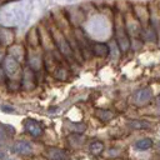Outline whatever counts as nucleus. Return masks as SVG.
Segmentation results:
<instances>
[{
    "label": "nucleus",
    "mask_w": 160,
    "mask_h": 160,
    "mask_svg": "<svg viewBox=\"0 0 160 160\" xmlns=\"http://www.w3.org/2000/svg\"><path fill=\"white\" fill-rule=\"evenodd\" d=\"M151 89L150 88H144L140 90H136L132 95V100L136 105H145L150 99H151Z\"/></svg>",
    "instance_id": "obj_1"
},
{
    "label": "nucleus",
    "mask_w": 160,
    "mask_h": 160,
    "mask_svg": "<svg viewBox=\"0 0 160 160\" xmlns=\"http://www.w3.org/2000/svg\"><path fill=\"white\" fill-rule=\"evenodd\" d=\"M24 129L34 138H38L42 134V126L34 119H26L24 121Z\"/></svg>",
    "instance_id": "obj_2"
},
{
    "label": "nucleus",
    "mask_w": 160,
    "mask_h": 160,
    "mask_svg": "<svg viewBox=\"0 0 160 160\" xmlns=\"http://www.w3.org/2000/svg\"><path fill=\"white\" fill-rule=\"evenodd\" d=\"M46 156L49 160H70L69 154L64 149H58V148H51L48 150Z\"/></svg>",
    "instance_id": "obj_3"
},
{
    "label": "nucleus",
    "mask_w": 160,
    "mask_h": 160,
    "mask_svg": "<svg viewBox=\"0 0 160 160\" xmlns=\"http://www.w3.org/2000/svg\"><path fill=\"white\" fill-rule=\"evenodd\" d=\"M31 145L30 142L28 141H18L12 145V151L16 152V154H20V155H28V154H31Z\"/></svg>",
    "instance_id": "obj_4"
},
{
    "label": "nucleus",
    "mask_w": 160,
    "mask_h": 160,
    "mask_svg": "<svg viewBox=\"0 0 160 160\" xmlns=\"http://www.w3.org/2000/svg\"><path fill=\"white\" fill-rule=\"evenodd\" d=\"M92 52L96 55V56H100V58H104L109 54V48L106 44L104 42H96L92 45Z\"/></svg>",
    "instance_id": "obj_5"
},
{
    "label": "nucleus",
    "mask_w": 160,
    "mask_h": 160,
    "mask_svg": "<svg viewBox=\"0 0 160 160\" xmlns=\"http://www.w3.org/2000/svg\"><path fill=\"white\" fill-rule=\"evenodd\" d=\"M126 125L134 130H145L150 128V124L146 120H131V121H128Z\"/></svg>",
    "instance_id": "obj_6"
},
{
    "label": "nucleus",
    "mask_w": 160,
    "mask_h": 160,
    "mask_svg": "<svg viewBox=\"0 0 160 160\" xmlns=\"http://www.w3.org/2000/svg\"><path fill=\"white\" fill-rule=\"evenodd\" d=\"M5 69H6L8 75L12 76V75L16 72V70H19V66H18V62H16L12 58L8 56V58H6V61H5Z\"/></svg>",
    "instance_id": "obj_7"
},
{
    "label": "nucleus",
    "mask_w": 160,
    "mask_h": 160,
    "mask_svg": "<svg viewBox=\"0 0 160 160\" xmlns=\"http://www.w3.org/2000/svg\"><path fill=\"white\" fill-rule=\"evenodd\" d=\"M95 115H96L98 119H100V120L104 121V122L110 121V120L115 116L114 112H111L110 110H104V109H98V110L95 111Z\"/></svg>",
    "instance_id": "obj_8"
},
{
    "label": "nucleus",
    "mask_w": 160,
    "mask_h": 160,
    "mask_svg": "<svg viewBox=\"0 0 160 160\" xmlns=\"http://www.w3.org/2000/svg\"><path fill=\"white\" fill-rule=\"evenodd\" d=\"M152 146V140L149 139V138H144V139H140L135 142V148L138 150H146V149H150Z\"/></svg>",
    "instance_id": "obj_9"
},
{
    "label": "nucleus",
    "mask_w": 160,
    "mask_h": 160,
    "mask_svg": "<svg viewBox=\"0 0 160 160\" xmlns=\"http://www.w3.org/2000/svg\"><path fill=\"white\" fill-rule=\"evenodd\" d=\"M89 150H90V152L92 155H100L102 152V150H104V144L101 141H99V140H95V141H92L90 144Z\"/></svg>",
    "instance_id": "obj_10"
},
{
    "label": "nucleus",
    "mask_w": 160,
    "mask_h": 160,
    "mask_svg": "<svg viewBox=\"0 0 160 160\" xmlns=\"http://www.w3.org/2000/svg\"><path fill=\"white\" fill-rule=\"evenodd\" d=\"M69 142L71 146H80L84 144V138L80 136V134H72L69 136Z\"/></svg>",
    "instance_id": "obj_11"
},
{
    "label": "nucleus",
    "mask_w": 160,
    "mask_h": 160,
    "mask_svg": "<svg viewBox=\"0 0 160 160\" xmlns=\"http://www.w3.org/2000/svg\"><path fill=\"white\" fill-rule=\"evenodd\" d=\"M14 134V128L8 125H0V139H6Z\"/></svg>",
    "instance_id": "obj_12"
},
{
    "label": "nucleus",
    "mask_w": 160,
    "mask_h": 160,
    "mask_svg": "<svg viewBox=\"0 0 160 160\" xmlns=\"http://www.w3.org/2000/svg\"><path fill=\"white\" fill-rule=\"evenodd\" d=\"M54 72H55V76L58 79H65L66 78V70L64 68H58Z\"/></svg>",
    "instance_id": "obj_13"
},
{
    "label": "nucleus",
    "mask_w": 160,
    "mask_h": 160,
    "mask_svg": "<svg viewBox=\"0 0 160 160\" xmlns=\"http://www.w3.org/2000/svg\"><path fill=\"white\" fill-rule=\"evenodd\" d=\"M8 88L10 89V90H18L19 88H20V81H18V80H10L9 82H8Z\"/></svg>",
    "instance_id": "obj_14"
},
{
    "label": "nucleus",
    "mask_w": 160,
    "mask_h": 160,
    "mask_svg": "<svg viewBox=\"0 0 160 160\" xmlns=\"http://www.w3.org/2000/svg\"><path fill=\"white\" fill-rule=\"evenodd\" d=\"M1 109H2V111H5V112H14V108H9V106H6V105H1Z\"/></svg>",
    "instance_id": "obj_15"
},
{
    "label": "nucleus",
    "mask_w": 160,
    "mask_h": 160,
    "mask_svg": "<svg viewBox=\"0 0 160 160\" xmlns=\"http://www.w3.org/2000/svg\"><path fill=\"white\" fill-rule=\"evenodd\" d=\"M4 79H5V74H4L2 68L0 66V81H4Z\"/></svg>",
    "instance_id": "obj_16"
},
{
    "label": "nucleus",
    "mask_w": 160,
    "mask_h": 160,
    "mask_svg": "<svg viewBox=\"0 0 160 160\" xmlns=\"http://www.w3.org/2000/svg\"><path fill=\"white\" fill-rule=\"evenodd\" d=\"M5 158V150H4V148L0 145V159H4Z\"/></svg>",
    "instance_id": "obj_17"
},
{
    "label": "nucleus",
    "mask_w": 160,
    "mask_h": 160,
    "mask_svg": "<svg viewBox=\"0 0 160 160\" xmlns=\"http://www.w3.org/2000/svg\"><path fill=\"white\" fill-rule=\"evenodd\" d=\"M156 104H158V106H159V108H160V96H159V98H158V101H156Z\"/></svg>",
    "instance_id": "obj_18"
},
{
    "label": "nucleus",
    "mask_w": 160,
    "mask_h": 160,
    "mask_svg": "<svg viewBox=\"0 0 160 160\" xmlns=\"http://www.w3.org/2000/svg\"><path fill=\"white\" fill-rule=\"evenodd\" d=\"M158 150H159V152H160V144H159V146H158Z\"/></svg>",
    "instance_id": "obj_19"
},
{
    "label": "nucleus",
    "mask_w": 160,
    "mask_h": 160,
    "mask_svg": "<svg viewBox=\"0 0 160 160\" xmlns=\"http://www.w3.org/2000/svg\"><path fill=\"white\" fill-rule=\"evenodd\" d=\"M65 1H75V0H65Z\"/></svg>",
    "instance_id": "obj_20"
}]
</instances>
